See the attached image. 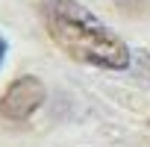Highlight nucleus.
Here are the masks:
<instances>
[{
	"label": "nucleus",
	"instance_id": "1",
	"mask_svg": "<svg viewBox=\"0 0 150 147\" xmlns=\"http://www.w3.org/2000/svg\"><path fill=\"white\" fill-rule=\"evenodd\" d=\"M38 12L47 35L74 62L103 68V71L129 68V59H132L129 47L83 3H77V0H41Z\"/></svg>",
	"mask_w": 150,
	"mask_h": 147
},
{
	"label": "nucleus",
	"instance_id": "2",
	"mask_svg": "<svg viewBox=\"0 0 150 147\" xmlns=\"http://www.w3.org/2000/svg\"><path fill=\"white\" fill-rule=\"evenodd\" d=\"M44 97H47V88L38 77H30V74L18 77L0 97V115L6 121H27L41 109Z\"/></svg>",
	"mask_w": 150,
	"mask_h": 147
},
{
	"label": "nucleus",
	"instance_id": "3",
	"mask_svg": "<svg viewBox=\"0 0 150 147\" xmlns=\"http://www.w3.org/2000/svg\"><path fill=\"white\" fill-rule=\"evenodd\" d=\"M118 3V9L124 12V15H129V18H144V15H150V0H115Z\"/></svg>",
	"mask_w": 150,
	"mask_h": 147
},
{
	"label": "nucleus",
	"instance_id": "4",
	"mask_svg": "<svg viewBox=\"0 0 150 147\" xmlns=\"http://www.w3.org/2000/svg\"><path fill=\"white\" fill-rule=\"evenodd\" d=\"M3 59H6V38L0 35V65H3Z\"/></svg>",
	"mask_w": 150,
	"mask_h": 147
}]
</instances>
